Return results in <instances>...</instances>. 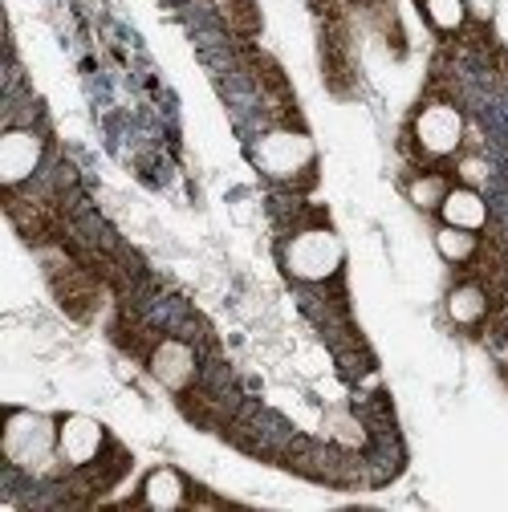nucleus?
I'll return each instance as SVG.
<instances>
[{"label":"nucleus","instance_id":"obj_1","mask_svg":"<svg viewBox=\"0 0 508 512\" xmlns=\"http://www.w3.org/2000/svg\"><path fill=\"white\" fill-rule=\"evenodd\" d=\"M5 456L25 472H49L57 456V423L33 411H13L5 423Z\"/></svg>","mask_w":508,"mask_h":512},{"label":"nucleus","instance_id":"obj_2","mask_svg":"<svg viewBox=\"0 0 508 512\" xmlns=\"http://www.w3.org/2000/svg\"><path fill=\"white\" fill-rule=\"evenodd\" d=\"M45 277H49L61 309L78 317V322H86L98 305V277L90 269H82V261H74V256L57 252V248H45Z\"/></svg>","mask_w":508,"mask_h":512},{"label":"nucleus","instance_id":"obj_3","mask_svg":"<svg viewBox=\"0 0 508 512\" xmlns=\"http://www.w3.org/2000/svg\"><path fill=\"white\" fill-rule=\"evenodd\" d=\"M106 447H110V439H106V427L98 419H90V415L57 419V456L66 468H74V472L90 468L94 460L106 456Z\"/></svg>","mask_w":508,"mask_h":512},{"label":"nucleus","instance_id":"obj_4","mask_svg":"<svg viewBox=\"0 0 508 512\" xmlns=\"http://www.w3.org/2000/svg\"><path fill=\"white\" fill-rule=\"evenodd\" d=\"M342 265V248L330 232H301L289 248V269L305 281H322Z\"/></svg>","mask_w":508,"mask_h":512},{"label":"nucleus","instance_id":"obj_5","mask_svg":"<svg viewBox=\"0 0 508 512\" xmlns=\"http://www.w3.org/2000/svg\"><path fill=\"white\" fill-rule=\"evenodd\" d=\"M415 135H419V143H423V151H427V155H452V151L460 147L464 122H460V114H456L452 106L435 102V106H427V110L419 114Z\"/></svg>","mask_w":508,"mask_h":512},{"label":"nucleus","instance_id":"obj_6","mask_svg":"<svg viewBox=\"0 0 508 512\" xmlns=\"http://www.w3.org/2000/svg\"><path fill=\"white\" fill-rule=\"evenodd\" d=\"M147 366H151V374L163 382L167 391H187L196 382V354L187 350L183 342H171V338L151 346Z\"/></svg>","mask_w":508,"mask_h":512},{"label":"nucleus","instance_id":"obj_7","mask_svg":"<svg viewBox=\"0 0 508 512\" xmlns=\"http://www.w3.org/2000/svg\"><path fill=\"white\" fill-rule=\"evenodd\" d=\"M41 163V139L29 131H9L0 139V179L5 187H17L21 179H29Z\"/></svg>","mask_w":508,"mask_h":512},{"label":"nucleus","instance_id":"obj_8","mask_svg":"<svg viewBox=\"0 0 508 512\" xmlns=\"http://www.w3.org/2000/svg\"><path fill=\"white\" fill-rule=\"evenodd\" d=\"M439 216H443V224H452V228L480 232V228L488 224V204L480 200L476 187H452L448 200L439 204Z\"/></svg>","mask_w":508,"mask_h":512},{"label":"nucleus","instance_id":"obj_9","mask_svg":"<svg viewBox=\"0 0 508 512\" xmlns=\"http://www.w3.org/2000/svg\"><path fill=\"white\" fill-rule=\"evenodd\" d=\"M261 163H265L273 175H289V171H297L301 163H309V143H305L301 135H293V131L273 135V139H265V147H261Z\"/></svg>","mask_w":508,"mask_h":512},{"label":"nucleus","instance_id":"obj_10","mask_svg":"<svg viewBox=\"0 0 508 512\" xmlns=\"http://www.w3.org/2000/svg\"><path fill=\"white\" fill-rule=\"evenodd\" d=\"M143 504L147 508H183L187 504V480L175 468H155L143 480Z\"/></svg>","mask_w":508,"mask_h":512},{"label":"nucleus","instance_id":"obj_11","mask_svg":"<svg viewBox=\"0 0 508 512\" xmlns=\"http://www.w3.org/2000/svg\"><path fill=\"white\" fill-rule=\"evenodd\" d=\"M488 289L484 285H476V281H464V285H456L452 293H448V313H452V322H460V326H476L480 317H488Z\"/></svg>","mask_w":508,"mask_h":512},{"label":"nucleus","instance_id":"obj_12","mask_svg":"<svg viewBox=\"0 0 508 512\" xmlns=\"http://www.w3.org/2000/svg\"><path fill=\"white\" fill-rule=\"evenodd\" d=\"M435 248L443 252V261H452V265H468L472 256L480 252L476 232H468V228H452V224H443V228H439Z\"/></svg>","mask_w":508,"mask_h":512},{"label":"nucleus","instance_id":"obj_13","mask_svg":"<svg viewBox=\"0 0 508 512\" xmlns=\"http://www.w3.org/2000/svg\"><path fill=\"white\" fill-rule=\"evenodd\" d=\"M220 17H224V25H228L236 37H252V33H261L257 0H224V5H220Z\"/></svg>","mask_w":508,"mask_h":512},{"label":"nucleus","instance_id":"obj_14","mask_svg":"<svg viewBox=\"0 0 508 512\" xmlns=\"http://www.w3.org/2000/svg\"><path fill=\"white\" fill-rule=\"evenodd\" d=\"M448 179L443 175H419L415 183H411V204L415 208H423V212H435L443 200H448Z\"/></svg>","mask_w":508,"mask_h":512},{"label":"nucleus","instance_id":"obj_15","mask_svg":"<svg viewBox=\"0 0 508 512\" xmlns=\"http://www.w3.org/2000/svg\"><path fill=\"white\" fill-rule=\"evenodd\" d=\"M423 13H427V21H431L435 29H443V33H456V29L464 25V17H468L464 0H423Z\"/></svg>","mask_w":508,"mask_h":512},{"label":"nucleus","instance_id":"obj_16","mask_svg":"<svg viewBox=\"0 0 508 512\" xmlns=\"http://www.w3.org/2000/svg\"><path fill=\"white\" fill-rule=\"evenodd\" d=\"M330 435H334V443H338V447H362V443H366L362 423H358L354 415H346V411L330 415Z\"/></svg>","mask_w":508,"mask_h":512},{"label":"nucleus","instance_id":"obj_17","mask_svg":"<svg viewBox=\"0 0 508 512\" xmlns=\"http://www.w3.org/2000/svg\"><path fill=\"white\" fill-rule=\"evenodd\" d=\"M464 9H468L476 21H492V13H496V0H464Z\"/></svg>","mask_w":508,"mask_h":512},{"label":"nucleus","instance_id":"obj_18","mask_svg":"<svg viewBox=\"0 0 508 512\" xmlns=\"http://www.w3.org/2000/svg\"><path fill=\"white\" fill-rule=\"evenodd\" d=\"M460 171H464L468 179H484V163H480V159H464Z\"/></svg>","mask_w":508,"mask_h":512}]
</instances>
